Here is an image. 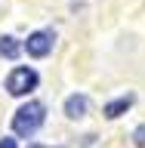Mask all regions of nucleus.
Instances as JSON below:
<instances>
[{
	"instance_id": "obj_1",
	"label": "nucleus",
	"mask_w": 145,
	"mask_h": 148,
	"mask_svg": "<svg viewBox=\"0 0 145 148\" xmlns=\"http://www.w3.org/2000/svg\"><path fill=\"white\" fill-rule=\"evenodd\" d=\"M43 117H46L43 102H28V105H22V108L16 111L12 130H16L19 136H34L37 130H40V123H43Z\"/></svg>"
},
{
	"instance_id": "obj_2",
	"label": "nucleus",
	"mask_w": 145,
	"mask_h": 148,
	"mask_svg": "<svg viewBox=\"0 0 145 148\" xmlns=\"http://www.w3.org/2000/svg\"><path fill=\"white\" fill-rule=\"evenodd\" d=\"M34 86H37V71L34 68H12V74L6 77V92L9 96H25Z\"/></svg>"
},
{
	"instance_id": "obj_3",
	"label": "nucleus",
	"mask_w": 145,
	"mask_h": 148,
	"mask_svg": "<svg viewBox=\"0 0 145 148\" xmlns=\"http://www.w3.org/2000/svg\"><path fill=\"white\" fill-rule=\"evenodd\" d=\"M53 40H56V34L46 28V31H34V34L25 40V49H28V56H34V59H40V56H46L49 49H53Z\"/></svg>"
},
{
	"instance_id": "obj_4",
	"label": "nucleus",
	"mask_w": 145,
	"mask_h": 148,
	"mask_svg": "<svg viewBox=\"0 0 145 148\" xmlns=\"http://www.w3.org/2000/svg\"><path fill=\"white\" fill-rule=\"evenodd\" d=\"M130 105H133V96H120V99L108 102V105H105V117H111V120H114V117H120V114H124Z\"/></svg>"
},
{
	"instance_id": "obj_5",
	"label": "nucleus",
	"mask_w": 145,
	"mask_h": 148,
	"mask_svg": "<svg viewBox=\"0 0 145 148\" xmlns=\"http://www.w3.org/2000/svg\"><path fill=\"white\" fill-rule=\"evenodd\" d=\"M83 111H87V96H68L65 114H68V117H83Z\"/></svg>"
},
{
	"instance_id": "obj_6",
	"label": "nucleus",
	"mask_w": 145,
	"mask_h": 148,
	"mask_svg": "<svg viewBox=\"0 0 145 148\" xmlns=\"http://www.w3.org/2000/svg\"><path fill=\"white\" fill-rule=\"evenodd\" d=\"M19 49H22V46H19L16 37H0V56H6V59H16Z\"/></svg>"
},
{
	"instance_id": "obj_7",
	"label": "nucleus",
	"mask_w": 145,
	"mask_h": 148,
	"mask_svg": "<svg viewBox=\"0 0 145 148\" xmlns=\"http://www.w3.org/2000/svg\"><path fill=\"white\" fill-rule=\"evenodd\" d=\"M133 139H136V145H139V148H145V127H139L136 133H133Z\"/></svg>"
},
{
	"instance_id": "obj_8",
	"label": "nucleus",
	"mask_w": 145,
	"mask_h": 148,
	"mask_svg": "<svg viewBox=\"0 0 145 148\" xmlns=\"http://www.w3.org/2000/svg\"><path fill=\"white\" fill-rule=\"evenodd\" d=\"M0 148H16V139H0Z\"/></svg>"
},
{
	"instance_id": "obj_9",
	"label": "nucleus",
	"mask_w": 145,
	"mask_h": 148,
	"mask_svg": "<svg viewBox=\"0 0 145 148\" xmlns=\"http://www.w3.org/2000/svg\"><path fill=\"white\" fill-rule=\"evenodd\" d=\"M28 148H46V145H28Z\"/></svg>"
}]
</instances>
